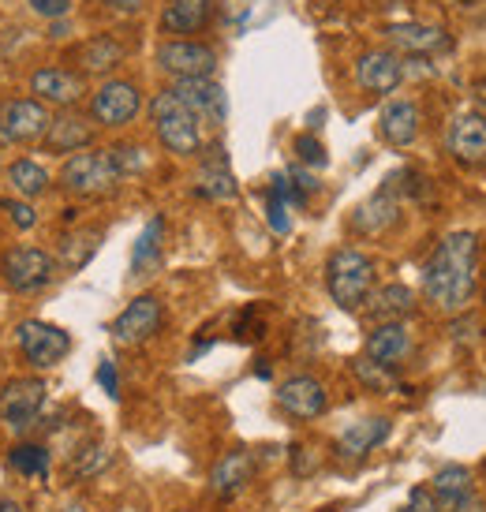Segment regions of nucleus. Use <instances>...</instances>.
<instances>
[{
  "mask_svg": "<svg viewBox=\"0 0 486 512\" xmlns=\"http://www.w3.org/2000/svg\"><path fill=\"white\" fill-rule=\"evenodd\" d=\"M479 288V232H445L423 266V296L438 314L457 318L472 307Z\"/></svg>",
  "mask_w": 486,
  "mask_h": 512,
  "instance_id": "obj_1",
  "label": "nucleus"
},
{
  "mask_svg": "<svg viewBox=\"0 0 486 512\" xmlns=\"http://www.w3.org/2000/svg\"><path fill=\"white\" fill-rule=\"evenodd\" d=\"M326 288L341 311H359L374 292V258L359 247H337L326 262Z\"/></svg>",
  "mask_w": 486,
  "mask_h": 512,
  "instance_id": "obj_2",
  "label": "nucleus"
},
{
  "mask_svg": "<svg viewBox=\"0 0 486 512\" xmlns=\"http://www.w3.org/2000/svg\"><path fill=\"white\" fill-rule=\"evenodd\" d=\"M150 120L158 143L176 157H195L202 150V124L172 90H161L150 98Z\"/></svg>",
  "mask_w": 486,
  "mask_h": 512,
  "instance_id": "obj_3",
  "label": "nucleus"
},
{
  "mask_svg": "<svg viewBox=\"0 0 486 512\" xmlns=\"http://www.w3.org/2000/svg\"><path fill=\"white\" fill-rule=\"evenodd\" d=\"M120 180L124 172L116 165L113 150H83L68 157L60 169V187L79 199H105L120 187Z\"/></svg>",
  "mask_w": 486,
  "mask_h": 512,
  "instance_id": "obj_4",
  "label": "nucleus"
},
{
  "mask_svg": "<svg viewBox=\"0 0 486 512\" xmlns=\"http://www.w3.org/2000/svg\"><path fill=\"white\" fill-rule=\"evenodd\" d=\"M15 344H19V352L30 367L49 370L72 352V333H64L53 322H42V318H27V322L15 326Z\"/></svg>",
  "mask_w": 486,
  "mask_h": 512,
  "instance_id": "obj_5",
  "label": "nucleus"
},
{
  "mask_svg": "<svg viewBox=\"0 0 486 512\" xmlns=\"http://www.w3.org/2000/svg\"><path fill=\"white\" fill-rule=\"evenodd\" d=\"M0 273H4V285L12 292H23V296H34L42 288L53 285L57 277V258L42 251V247H15L4 255L0 262Z\"/></svg>",
  "mask_w": 486,
  "mask_h": 512,
  "instance_id": "obj_6",
  "label": "nucleus"
},
{
  "mask_svg": "<svg viewBox=\"0 0 486 512\" xmlns=\"http://www.w3.org/2000/svg\"><path fill=\"white\" fill-rule=\"evenodd\" d=\"M158 68L172 79H214L217 49L195 38H169L158 45Z\"/></svg>",
  "mask_w": 486,
  "mask_h": 512,
  "instance_id": "obj_7",
  "label": "nucleus"
},
{
  "mask_svg": "<svg viewBox=\"0 0 486 512\" xmlns=\"http://www.w3.org/2000/svg\"><path fill=\"white\" fill-rule=\"evenodd\" d=\"M45 382L42 378H12L0 389V423L12 434H27L45 408Z\"/></svg>",
  "mask_w": 486,
  "mask_h": 512,
  "instance_id": "obj_8",
  "label": "nucleus"
},
{
  "mask_svg": "<svg viewBox=\"0 0 486 512\" xmlns=\"http://www.w3.org/2000/svg\"><path fill=\"white\" fill-rule=\"evenodd\" d=\"M161 322H165V303L146 292V296H135L124 311L116 314L109 333H113V341L120 348H139L150 337H158Z\"/></svg>",
  "mask_w": 486,
  "mask_h": 512,
  "instance_id": "obj_9",
  "label": "nucleus"
},
{
  "mask_svg": "<svg viewBox=\"0 0 486 512\" xmlns=\"http://www.w3.org/2000/svg\"><path fill=\"white\" fill-rule=\"evenodd\" d=\"M143 109V94L139 86L128 79H109L90 94V120L101 128H124Z\"/></svg>",
  "mask_w": 486,
  "mask_h": 512,
  "instance_id": "obj_10",
  "label": "nucleus"
},
{
  "mask_svg": "<svg viewBox=\"0 0 486 512\" xmlns=\"http://www.w3.org/2000/svg\"><path fill=\"white\" fill-rule=\"evenodd\" d=\"M49 109L38 98L0 101V143H34L49 128Z\"/></svg>",
  "mask_w": 486,
  "mask_h": 512,
  "instance_id": "obj_11",
  "label": "nucleus"
},
{
  "mask_svg": "<svg viewBox=\"0 0 486 512\" xmlns=\"http://www.w3.org/2000/svg\"><path fill=\"white\" fill-rule=\"evenodd\" d=\"M277 408L288 415V419H300V423H311L318 415H326L329 408V393L326 385L318 382L315 374H292L277 385Z\"/></svg>",
  "mask_w": 486,
  "mask_h": 512,
  "instance_id": "obj_12",
  "label": "nucleus"
},
{
  "mask_svg": "<svg viewBox=\"0 0 486 512\" xmlns=\"http://www.w3.org/2000/svg\"><path fill=\"white\" fill-rule=\"evenodd\" d=\"M169 90L195 113L199 124H210V128H221V124H225L229 98H225V86L221 83H214V79H176Z\"/></svg>",
  "mask_w": 486,
  "mask_h": 512,
  "instance_id": "obj_13",
  "label": "nucleus"
},
{
  "mask_svg": "<svg viewBox=\"0 0 486 512\" xmlns=\"http://www.w3.org/2000/svg\"><path fill=\"white\" fill-rule=\"evenodd\" d=\"M445 146L453 161H460L464 169H483L486 165V116L483 113H460L449 124Z\"/></svg>",
  "mask_w": 486,
  "mask_h": 512,
  "instance_id": "obj_14",
  "label": "nucleus"
},
{
  "mask_svg": "<svg viewBox=\"0 0 486 512\" xmlns=\"http://www.w3.org/2000/svg\"><path fill=\"white\" fill-rule=\"evenodd\" d=\"M30 94L42 105H57V109H72L75 101H83L86 83L83 75L72 68H38L30 75Z\"/></svg>",
  "mask_w": 486,
  "mask_h": 512,
  "instance_id": "obj_15",
  "label": "nucleus"
},
{
  "mask_svg": "<svg viewBox=\"0 0 486 512\" xmlns=\"http://www.w3.org/2000/svg\"><path fill=\"white\" fill-rule=\"evenodd\" d=\"M404 79V68L401 60L393 57L389 49H371V53H363L356 60V83L363 94H374V98H382V94H393Z\"/></svg>",
  "mask_w": 486,
  "mask_h": 512,
  "instance_id": "obj_16",
  "label": "nucleus"
},
{
  "mask_svg": "<svg viewBox=\"0 0 486 512\" xmlns=\"http://www.w3.org/2000/svg\"><path fill=\"white\" fill-rule=\"evenodd\" d=\"M251 479H255V456L247 453V449H232V453L221 456L214 464V471H210V494H214L217 501H232L247 490Z\"/></svg>",
  "mask_w": 486,
  "mask_h": 512,
  "instance_id": "obj_17",
  "label": "nucleus"
},
{
  "mask_svg": "<svg viewBox=\"0 0 486 512\" xmlns=\"http://www.w3.org/2000/svg\"><path fill=\"white\" fill-rule=\"evenodd\" d=\"M90 143H94V124L75 113L53 116L42 135V146L49 154H83Z\"/></svg>",
  "mask_w": 486,
  "mask_h": 512,
  "instance_id": "obj_18",
  "label": "nucleus"
},
{
  "mask_svg": "<svg viewBox=\"0 0 486 512\" xmlns=\"http://www.w3.org/2000/svg\"><path fill=\"white\" fill-rule=\"evenodd\" d=\"M389 434H393V423H389L386 415L359 419V423L341 430V438H337V456H341V460H363V456L374 453Z\"/></svg>",
  "mask_w": 486,
  "mask_h": 512,
  "instance_id": "obj_19",
  "label": "nucleus"
},
{
  "mask_svg": "<svg viewBox=\"0 0 486 512\" xmlns=\"http://www.w3.org/2000/svg\"><path fill=\"white\" fill-rule=\"evenodd\" d=\"M367 359L374 363H386V367H397L401 359H408L412 352V329L408 322H378V326L367 333Z\"/></svg>",
  "mask_w": 486,
  "mask_h": 512,
  "instance_id": "obj_20",
  "label": "nucleus"
},
{
  "mask_svg": "<svg viewBox=\"0 0 486 512\" xmlns=\"http://www.w3.org/2000/svg\"><path fill=\"white\" fill-rule=\"evenodd\" d=\"M419 124H423V113L415 101H386V109L378 113V135L386 139L389 146H412L419 139Z\"/></svg>",
  "mask_w": 486,
  "mask_h": 512,
  "instance_id": "obj_21",
  "label": "nucleus"
},
{
  "mask_svg": "<svg viewBox=\"0 0 486 512\" xmlns=\"http://www.w3.org/2000/svg\"><path fill=\"white\" fill-rule=\"evenodd\" d=\"M217 12V0H169L161 12V30L165 34H202L210 27V19Z\"/></svg>",
  "mask_w": 486,
  "mask_h": 512,
  "instance_id": "obj_22",
  "label": "nucleus"
},
{
  "mask_svg": "<svg viewBox=\"0 0 486 512\" xmlns=\"http://www.w3.org/2000/svg\"><path fill=\"white\" fill-rule=\"evenodd\" d=\"M195 195H199V199H210V202H229L240 195L236 176H232V169H229V157H225L221 146H214L210 157L202 161L199 180H195Z\"/></svg>",
  "mask_w": 486,
  "mask_h": 512,
  "instance_id": "obj_23",
  "label": "nucleus"
},
{
  "mask_svg": "<svg viewBox=\"0 0 486 512\" xmlns=\"http://www.w3.org/2000/svg\"><path fill=\"white\" fill-rule=\"evenodd\" d=\"M124 57H128L124 45L109 34H98L75 49V68H79V75H109L124 64Z\"/></svg>",
  "mask_w": 486,
  "mask_h": 512,
  "instance_id": "obj_24",
  "label": "nucleus"
},
{
  "mask_svg": "<svg viewBox=\"0 0 486 512\" xmlns=\"http://www.w3.org/2000/svg\"><path fill=\"white\" fill-rule=\"evenodd\" d=\"M386 38L389 45H397L404 53H415V57L438 53V49L449 45V34L442 27H430V23H393V27H386Z\"/></svg>",
  "mask_w": 486,
  "mask_h": 512,
  "instance_id": "obj_25",
  "label": "nucleus"
},
{
  "mask_svg": "<svg viewBox=\"0 0 486 512\" xmlns=\"http://www.w3.org/2000/svg\"><path fill=\"white\" fill-rule=\"evenodd\" d=\"M397 221H401V206H397V199H393L389 187H382L378 195H371V199L352 214V228L363 232V236H378V232L393 228Z\"/></svg>",
  "mask_w": 486,
  "mask_h": 512,
  "instance_id": "obj_26",
  "label": "nucleus"
},
{
  "mask_svg": "<svg viewBox=\"0 0 486 512\" xmlns=\"http://www.w3.org/2000/svg\"><path fill=\"white\" fill-rule=\"evenodd\" d=\"M367 314L378 322H408V314L415 311V292L408 285H382L378 292L367 296Z\"/></svg>",
  "mask_w": 486,
  "mask_h": 512,
  "instance_id": "obj_27",
  "label": "nucleus"
},
{
  "mask_svg": "<svg viewBox=\"0 0 486 512\" xmlns=\"http://www.w3.org/2000/svg\"><path fill=\"white\" fill-rule=\"evenodd\" d=\"M161 240H165V217H150L131 247V273L135 277H154L161 266Z\"/></svg>",
  "mask_w": 486,
  "mask_h": 512,
  "instance_id": "obj_28",
  "label": "nucleus"
},
{
  "mask_svg": "<svg viewBox=\"0 0 486 512\" xmlns=\"http://www.w3.org/2000/svg\"><path fill=\"white\" fill-rule=\"evenodd\" d=\"M430 490H434V498L442 505V512H449L453 505H460L464 498H472L475 494V475L464 464H445L434 479H430Z\"/></svg>",
  "mask_w": 486,
  "mask_h": 512,
  "instance_id": "obj_29",
  "label": "nucleus"
},
{
  "mask_svg": "<svg viewBox=\"0 0 486 512\" xmlns=\"http://www.w3.org/2000/svg\"><path fill=\"white\" fill-rule=\"evenodd\" d=\"M8 184H12V191L19 195V199L30 202V199H38V195L49 191V172H45L38 161L19 157V161L8 165Z\"/></svg>",
  "mask_w": 486,
  "mask_h": 512,
  "instance_id": "obj_30",
  "label": "nucleus"
},
{
  "mask_svg": "<svg viewBox=\"0 0 486 512\" xmlns=\"http://www.w3.org/2000/svg\"><path fill=\"white\" fill-rule=\"evenodd\" d=\"M109 460H113V453L101 438L83 441L72 453V460H68V479H94V475L109 468Z\"/></svg>",
  "mask_w": 486,
  "mask_h": 512,
  "instance_id": "obj_31",
  "label": "nucleus"
},
{
  "mask_svg": "<svg viewBox=\"0 0 486 512\" xmlns=\"http://www.w3.org/2000/svg\"><path fill=\"white\" fill-rule=\"evenodd\" d=\"M98 243L101 228H79L72 236H64V243H60V266L64 270H83L86 262L94 258V251H98Z\"/></svg>",
  "mask_w": 486,
  "mask_h": 512,
  "instance_id": "obj_32",
  "label": "nucleus"
},
{
  "mask_svg": "<svg viewBox=\"0 0 486 512\" xmlns=\"http://www.w3.org/2000/svg\"><path fill=\"white\" fill-rule=\"evenodd\" d=\"M8 464L12 471L27 475V479H49V449L42 441H19L12 453H8Z\"/></svg>",
  "mask_w": 486,
  "mask_h": 512,
  "instance_id": "obj_33",
  "label": "nucleus"
},
{
  "mask_svg": "<svg viewBox=\"0 0 486 512\" xmlns=\"http://www.w3.org/2000/svg\"><path fill=\"white\" fill-rule=\"evenodd\" d=\"M352 374H356V382L363 389H371V393H393L397 389V367H386V363H374V359H352Z\"/></svg>",
  "mask_w": 486,
  "mask_h": 512,
  "instance_id": "obj_34",
  "label": "nucleus"
},
{
  "mask_svg": "<svg viewBox=\"0 0 486 512\" xmlns=\"http://www.w3.org/2000/svg\"><path fill=\"white\" fill-rule=\"evenodd\" d=\"M296 157H300L303 169H326L329 157H326V146L318 143L315 135H296V143H292Z\"/></svg>",
  "mask_w": 486,
  "mask_h": 512,
  "instance_id": "obj_35",
  "label": "nucleus"
},
{
  "mask_svg": "<svg viewBox=\"0 0 486 512\" xmlns=\"http://www.w3.org/2000/svg\"><path fill=\"white\" fill-rule=\"evenodd\" d=\"M288 206L285 199H281V191H266V221H270V228L277 232V236H288L292 232V217H288Z\"/></svg>",
  "mask_w": 486,
  "mask_h": 512,
  "instance_id": "obj_36",
  "label": "nucleus"
},
{
  "mask_svg": "<svg viewBox=\"0 0 486 512\" xmlns=\"http://www.w3.org/2000/svg\"><path fill=\"white\" fill-rule=\"evenodd\" d=\"M146 150L143 146H113V157H116V165H120V172L128 176V172H139L146 165Z\"/></svg>",
  "mask_w": 486,
  "mask_h": 512,
  "instance_id": "obj_37",
  "label": "nucleus"
},
{
  "mask_svg": "<svg viewBox=\"0 0 486 512\" xmlns=\"http://www.w3.org/2000/svg\"><path fill=\"white\" fill-rule=\"evenodd\" d=\"M0 206H4V210H8V217H12L15 221V228H23V232H27V228H34L38 225V214H34V206H30V202H0Z\"/></svg>",
  "mask_w": 486,
  "mask_h": 512,
  "instance_id": "obj_38",
  "label": "nucleus"
},
{
  "mask_svg": "<svg viewBox=\"0 0 486 512\" xmlns=\"http://www.w3.org/2000/svg\"><path fill=\"white\" fill-rule=\"evenodd\" d=\"M404 512H442V505H438L430 486H415L412 494H408V509Z\"/></svg>",
  "mask_w": 486,
  "mask_h": 512,
  "instance_id": "obj_39",
  "label": "nucleus"
},
{
  "mask_svg": "<svg viewBox=\"0 0 486 512\" xmlns=\"http://www.w3.org/2000/svg\"><path fill=\"white\" fill-rule=\"evenodd\" d=\"M98 385L105 389V397L120 400V378H116V363H113V359H101V363H98Z\"/></svg>",
  "mask_w": 486,
  "mask_h": 512,
  "instance_id": "obj_40",
  "label": "nucleus"
},
{
  "mask_svg": "<svg viewBox=\"0 0 486 512\" xmlns=\"http://www.w3.org/2000/svg\"><path fill=\"white\" fill-rule=\"evenodd\" d=\"M27 4L42 19H64V15L72 12V0H27Z\"/></svg>",
  "mask_w": 486,
  "mask_h": 512,
  "instance_id": "obj_41",
  "label": "nucleus"
},
{
  "mask_svg": "<svg viewBox=\"0 0 486 512\" xmlns=\"http://www.w3.org/2000/svg\"><path fill=\"white\" fill-rule=\"evenodd\" d=\"M449 512H486V501L479 498V490H475L472 498H464V501H460V505H453V509H449Z\"/></svg>",
  "mask_w": 486,
  "mask_h": 512,
  "instance_id": "obj_42",
  "label": "nucleus"
},
{
  "mask_svg": "<svg viewBox=\"0 0 486 512\" xmlns=\"http://www.w3.org/2000/svg\"><path fill=\"white\" fill-rule=\"evenodd\" d=\"M105 8H116V12H139L143 8V0H101Z\"/></svg>",
  "mask_w": 486,
  "mask_h": 512,
  "instance_id": "obj_43",
  "label": "nucleus"
},
{
  "mask_svg": "<svg viewBox=\"0 0 486 512\" xmlns=\"http://www.w3.org/2000/svg\"><path fill=\"white\" fill-rule=\"evenodd\" d=\"M0 512H27V509H23V501H15V498H0Z\"/></svg>",
  "mask_w": 486,
  "mask_h": 512,
  "instance_id": "obj_44",
  "label": "nucleus"
},
{
  "mask_svg": "<svg viewBox=\"0 0 486 512\" xmlns=\"http://www.w3.org/2000/svg\"><path fill=\"white\" fill-rule=\"evenodd\" d=\"M57 512H94L90 505H83V501H68V505H60Z\"/></svg>",
  "mask_w": 486,
  "mask_h": 512,
  "instance_id": "obj_45",
  "label": "nucleus"
},
{
  "mask_svg": "<svg viewBox=\"0 0 486 512\" xmlns=\"http://www.w3.org/2000/svg\"><path fill=\"white\" fill-rule=\"evenodd\" d=\"M318 512H337V509H318Z\"/></svg>",
  "mask_w": 486,
  "mask_h": 512,
  "instance_id": "obj_46",
  "label": "nucleus"
},
{
  "mask_svg": "<svg viewBox=\"0 0 486 512\" xmlns=\"http://www.w3.org/2000/svg\"><path fill=\"white\" fill-rule=\"evenodd\" d=\"M483 479H486V460H483Z\"/></svg>",
  "mask_w": 486,
  "mask_h": 512,
  "instance_id": "obj_47",
  "label": "nucleus"
}]
</instances>
